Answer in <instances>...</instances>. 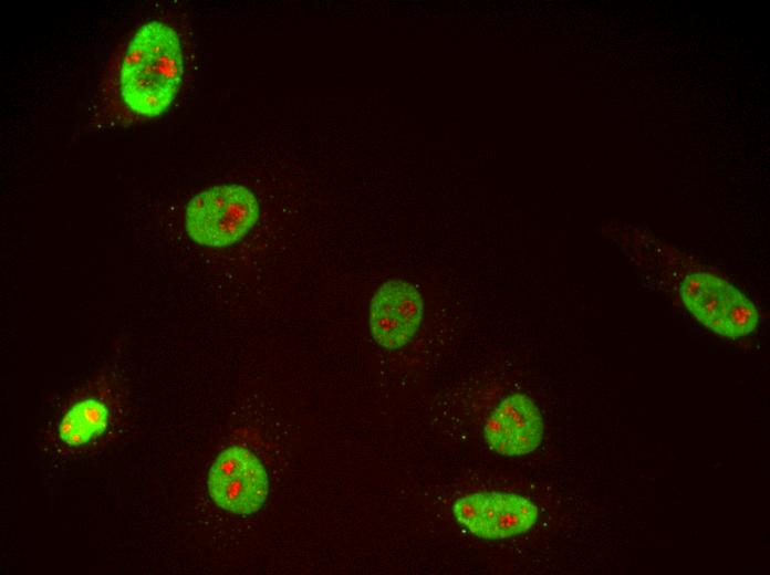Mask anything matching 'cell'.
I'll return each mask as SVG.
<instances>
[{
  "mask_svg": "<svg viewBox=\"0 0 770 575\" xmlns=\"http://www.w3.org/2000/svg\"><path fill=\"white\" fill-rule=\"evenodd\" d=\"M184 75V54L176 30L153 19L129 38L117 70V94L134 116L154 118L176 98Z\"/></svg>",
  "mask_w": 770,
  "mask_h": 575,
  "instance_id": "6da1fadb",
  "label": "cell"
},
{
  "mask_svg": "<svg viewBox=\"0 0 770 575\" xmlns=\"http://www.w3.org/2000/svg\"><path fill=\"white\" fill-rule=\"evenodd\" d=\"M259 217V201L249 188L239 184L216 185L189 200L185 230L197 244L225 248L240 241Z\"/></svg>",
  "mask_w": 770,
  "mask_h": 575,
  "instance_id": "7a4b0ae2",
  "label": "cell"
},
{
  "mask_svg": "<svg viewBox=\"0 0 770 575\" xmlns=\"http://www.w3.org/2000/svg\"><path fill=\"white\" fill-rule=\"evenodd\" d=\"M679 295L698 322L721 336L739 338L758 326L759 312L755 303L714 273L688 274L680 283Z\"/></svg>",
  "mask_w": 770,
  "mask_h": 575,
  "instance_id": "3957f363",
  "label": "cell"
},
{
  "mask_svg": "<svg viewBox=\"0 0 770 575\" xmlns=\"http://www.w3.org/2000/svg\"><path fill=\"white\" fill-rule=\"evenodd\" d=\"M207 485L217 506L238 515L259 511L269 491L262 462L249 449L239 446L218 454L210 467Z\"/></svg>",
  "mask_w": 770,
  "mask_h": 575,
  "instance_id": "277c9868",
  "label": "cell"
},
{
  "mask_svg": "<svg viewBox=\"0 0 770 575\" xmlns=\"http://www.w3.org/2000/svg\"><path fill=\"white\" fill-rule=\"evenodd\" d=\"M456 521L472 535L502 540L528 532L538 521V506L528 498L508 492H475L452 504Z\"/></svg>",
  "mask_w": 770,
  "mask_h": 575,
  "instance_id": "5b68a950",
  "label": "cell"
},
{
  "mask_svg": "<svg viewBox=\"0 0 770 575\" xmlns=\"http://www.w3.org/2000/svg\"><path fill=\"white\" fill-rule=\"evenodd\" d=\"M423 314V296L415 285L402 279L385 281L370 303L371 334L379 346L398 349L415 336Z\"/></svg>",
  "mask_w": 770,
  "mask_h": 575,
  "instance_id": "8992f818",
  "label": "cell"
},
{
  "mask_svg": "<svg viewBox=\"0 0 770 575\" xmlns=\"http://www.w3.org/2000/svg\"><path fill=\"white\" fill-rule=\"evenodd\" d=\"M544 435L540 409L526 394L514 393L503 398L491 411L483 427L488 446L507 457L534 451Z\"/></svg>",
  "mask_w": 770,
  "mask_h": 575,
  "instance_id": "52a82bcc",
  "label": "cell"
},
{
  "mask_svg": "<svg viewBox=\"0 0 770 575\" xmlns=\"http://www.w3.org/2000/svg\"><path fill=\"white\" fill-rule=\"evenodd\" d=\"M107 406L93 398L74 404L59 425V437L69 446H81L101 436L108 425Z\"/></svg>",
  "mask_w": 770,
  "mask_h": 575,
  "instance_id": "ba28073f",
  "label": "cell"
}]
</instances>
